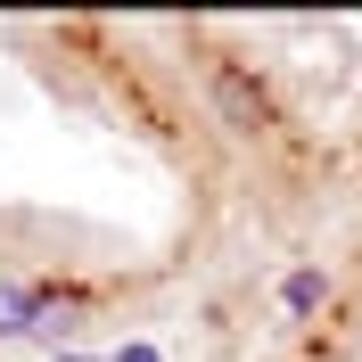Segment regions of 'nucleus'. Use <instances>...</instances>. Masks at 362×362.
<instances>
[{
	"mask_svg": "<svg viewBox=\"0 0 362 362\" xmlns=\"http://www.w3.org/2000/svg\"><path fill=\"white\" fill-rule=\"evenodd\" d=\"M206 99H214V115H223V124H230L239 140L272 132V90L255 83V74L239 66V58H214V66H206Z\"/></svg>",
	"mask_w": 362,
	"mask_h": 362,
	"instance_id": "nucleus-1",
	"label": "nucleus"
},
{
	"mask_svg": "<svg viewBox=\"0 0 362 362\" xmlns=\"http://www.w3.org/2000/svg\"><path fill=\"white\" fill-rule=\"evenodd\" d=\"M321 305H329V272H321V264H296L288 280H280V313L305 321V313H321Z\"/></svg>",
	"mask_w": 362,
	"mask_h": 362,
	"instance_id": "nucleus-2",
	"label": "nucleus"
},
{
	"mask_svg": "<svg viewBox=\"0 0 362 362\" xmlns=\"http://www.w3.org/2000/svg\"><path fill=\"white\" fill-rule=\"evenodd\" d=\"M115 362H157V346H115Z\"/></svg>",
	"mask_w": 362,
	"mask_h": 362,
	"instance_id": "nucleus-3",
	"label": "nucleus"
}]
</instances>
